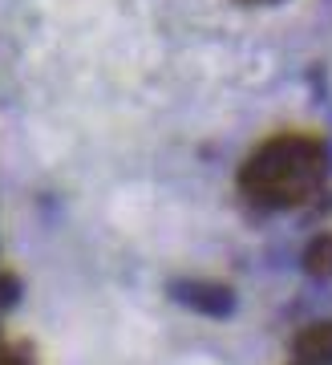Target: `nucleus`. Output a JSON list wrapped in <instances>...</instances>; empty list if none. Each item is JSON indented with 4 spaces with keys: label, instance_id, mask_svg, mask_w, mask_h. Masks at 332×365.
I'll list each match as a JSON object with an SVG mask.
<instances>
[{
    "label": "nucleus",
    "instance_id": "3",
    "mask_svg": "<svg viewBox=\"0 0 332 365\" xmlns=\"http://www.w3.org/2000/svg\"><path fill=\"white\" fill-rule=\"evenodd\" d=\"M296 361L332 365V321H316L296 333Z\"/></svg>",
    "mask_w": 332,
    "mask_h": 365
},
{
    "label": "nucleus",
    "instance_id": "1",
    "mask_svg": "<svg viewBox=\"0 0 332 365\" xmlns=\"http://www.w3.org/2000/svg\"><path fill=\"white\" fill-rule=\"evenodd\" d=\"M328 175V150L320 138L308 134H284L271 138L243 163L239 187L259 207H296L320 191Z\"/></svg>",
    "mask_w": 332,
    "mask_h": 365
},
{
    "label": "nucleus",
    "instance_id": "5",
    "mask_svg": "<svg viewBox=\"0 0 332 365\" xmlns=\"http://www.w3.org/2000/svg\"><path fill=\"white\" fill-rule=\"evenodd\" d=\"M16 300H21V284H16V276L0 272V309H13Z\"/></svg>",
    "mask_w": 332,
    "mask_h": 365
},
{
    "label": "nucleus",
    "instance_id": "4",
    "mask_svg": "<svg viewBox=\"0 0 332 365\" xmlns=\"http://www.w3.org/2000/svg\"><path fill=\"white\" fill-rule=\"evenodd\" d=\"M304 268L312 276H320V280H332V232L316 235L304 248Z\"/></svg>",
    "mask_w": 332,
    "mask_h": 365
},
{
    "label": "nucleus",
    "instance_id": "7",
    "mask_svg": "<svg viewBox=\"0 0 332 365\" xmlns=\"http://www.w3.org/2000/svg\"><path fill=\"white\" fill-rule=\"evenodd\" d=\"M243 4H276V0H243Z\"/></svg>",
    "mask_w": 332,
    "mask_h": 365
},
{
    "label": "nucleus",
    "instance_id": "2",
    "mask_svg": "<svg viewBox=\"0 0 332 365\" xmlns=\"http://www.w3.org/2000/svg\"><path fill=\"white\" fill-rule=\"evenodd\" d=\"M170 297L203 317H227L235 309V292L227 284H215V280H175Z\"/></svg>",
    "mask_w": 332,
    "mask_h": 365
},
{
    "label": "nucleus",
    "instance_id": "6",
    "mask_svg": "<svg viewBox=\"0 0 332 365\" xmlns=\"http://www.w3.org/2000/svg\"><path fill=\"white\" fill-rule=\"evenodd\" d=\"M0 365H28L21 353H13V349H0Z\"/></svg>",
    "mask_w": 332,
    "mask_h": 365
}]
</instances>
